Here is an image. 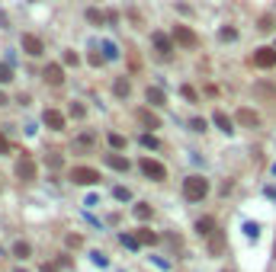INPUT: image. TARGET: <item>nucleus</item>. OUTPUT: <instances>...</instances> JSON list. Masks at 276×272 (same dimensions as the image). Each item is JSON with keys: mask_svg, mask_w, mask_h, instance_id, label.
<instances>
[{"mask_svg": "<svg viewBox=\"0 0 276 272\" xmlns=\"http://www.w3.org/2000/svg\"><path fill=\"white\" fill-rule=\"evenodd\" d=\"M209 196V179L205 176H186L183 179V199L186 202H202Z\"/></svg>", "mask_w": 276, "mask_h": 272, "instance_id": "f257e3e1", "label": "nucleus"}, {"mask_svg": "<svg viewBox=\"0 0 276 272\" xmlns=\"http://www.w3.org/2000/svg\"><path fill=\"white\" fill-rule=\"evenodd\" d=\"M142 173L148 179H154V183H161V179H167V170H164V163H158V160H151V157H142Z\"/></svg>", "mask_w": 276, "mask_h": 272, "instance_id": "f03ea898", "label": "nucleus"}, {"mask_svg": "<svg viewBox=\"0 0 276 272\" xmlns=\"http://www.w3.org/2000/svg\"><path fill=\"white\" fill-rule=\"evenodd\" d=\"M71 179L77 183V186H93V183H100V173L93 170V166H74Z\"/></svg>", "mask_w": 276, "mask_h": 272, "instance_id": "7ed1b4c3", "label": "nucleus"}, {"mask_svg": "<svg viewBox=\"0 0 276 272\" xmlns=\"http://www.w3.org/2000/svg\"><path fill=\"white\" fill-rule=\"evenodd\" d=\"M174 42L183 48H196L199 45V39H196V32L189 29V26H174Z\"/></svg>", "mask_w": 276, "mask_h": 272, "instance_id": "20e7f679", "label": "nucleus"}, {"mask_svg": "<svg viewBox=\"0 0 276 272\" xmlns=\"http://www.w3.org/2000/svg\"><path fill=\"white\" fill-rule=\"evenodd\" d=\"M254 64L260 67V71H270L276 64V48H257L254 51Z\"/></svg>", "mask_w": 276, "mask_h": 272, "instance_id": "39448f33", "label": "nucleus"}, {"mask_svg": "<svg viewBox=\"0 0 276 272\" xmlns=\"http://www.w3.org/2000/svg\"><path fill=\"white\" fill-rule=\"evenodd\" d=\"M16 176H20L23 183H32V179H36V163H32V157L23 154V160L16 163Z\"/></svg>", "mask_w": 276, "mask_h": 272, "instance_id": "423d86ee", "label": "nucleus"}, {"mask_svg": "<svg viewBox=\"0 0 276 272\" xmlns=\"http://www.w3.org/2000/svg\"><path fill=\"white\" fill-rule=\"evenodd\" d=\"M42 77H45V83H51V86H61V83H64V71H61V64H48L45 71H42Z\"/></svg>", "mask_w": 276, "mask_h": 272, "instance_id": "0eeeda50", "label": "nucleus"}, {"mask_svg": "<svg viewBox=\"0 0 276 272\" xmlns=\"http://www.w3.org/2000/svg\"><path fill=\"white\" fill-rule=\"evenodd\" d=\"M23 51H26V55H32V58H39L42 51H45V45H42L39 36H23Z\"/></svg>", "mask_w": 276, "mask_h": 272, "instance_id": "6e6552de", "label": "nucleus"}, {"mask_svg": "<svg viewBox=\"0 0 276 272\" xmlns=\"http://www.w3.org/2000/svg\"><path fill=\"white\" fill-rule=\"evenodd\" d=\"M151 42H154V48H158L164 58H170V51H174V42L164 36V32H151Z\"/></svg>", "mask_w": 276, "mask_h": 272, "instance_id": "1a4fd4ad", "label": "nucleus"}, {"mask_svg": "<svg viewBox=\"0 0 276 272\" xmlns=\"http://www.w3.org/2000/svg\"><path fill=\"white\" fill-rule=\"evenodd\" d=\"M42 122H45V125H48L51 131H61V128H64V116H61V112H55V109H45Z\"/></svg>", "mask_w": 276, "mask_h": 272, "instance_id": "9d476101", "label": "nucleus"}, {"mask_svg": "<svg viewBox=\"0 0 276 272\" xmlns=\"http://www.w3.org/2000/svg\"><path fill=\"white\" fill-rule=\"evenodd\" d=\"M222 250H225V234H222L219 227H215V231L209 234V253H212V256H219Z\"/></svg>", "mask_w": 276, "mask_h": 272, "instance_id": "9b49d317", "label": "nucleus"}, {"mask_svg": "<svg viewBox=\"0 0 276 272\" xmlns=\"http://www.w3.org/2000/svg\"><path fill=\"white\" fill-rule=\"evenodd\" d=\"M238 122L247 125V128H257V125H260V116H257L254 109H238Z\"/></svg>", "mask_w": 276, "mask_h": 272, "instance_id": "f8f14e48", "label": "nucleus"}, {"mask_svg": "<svg viewBox=\"0 0 276 272\" xmlns=\"http://www.w3.org/2000/svg\"><path fill=\"white\" fill-rule=\"evenodd\" d=\"M138 122H142L145 128H161V119L154 116L151 109H138Z\"/></svg>", "mask_w": 276, "mask_h": 272, "instance_id": "ddd939ff", "label": "nucleus"}, {"mask_svg": "<svg viewBox=\"0 0 276 272\" xmlns=\"http://www.w3.org/2000/svg\"><path fill=\"white\" fill-rule=\"evenodd\" d=\"M106 163L113 166V170H119V173H125L128 166H132V163H128V157H122V154H106Z\"/></svg>", "mask_w": 276, "mask_h": 272, "instance_id": "4468645a", "label": "nucleus"}, {"mask_svg": "<svg viewBox=\"0 0 276 272\" xmlns=\"http://www.w3.org/2000/svg\"><path fill=\"white\" fill-rule=\"evenodd\" d=\"M145 100H148L151 106H164V103H167V96H164V90H161V86H148Z\"/></svg>", "mask_w": 276, "mask_h": 272, "instance_id": "2eb2a0df", "label": "nucleus"}, {"mask_svg": "<svg viewBox=\"0 0 276 272\" xmlns=\"http://www.w3.org/2000/svg\"><path fill=\"white\" fill-rule=\"evenodd\" d=\"M212 122H215V125H219L222 131H225V135H231V131H235V122H231V119L225 116V112H215V116H212Z\"/></svg>", "mask_w": 276, "mask_h": 272, "instance_id": "dca6fc26", "label": "nucleus"}, {"mask_svg": "<svg viewBox=\"0 0 276 272\" xmlns=\"http://www.w3.org/2000/svg\"><path fill=\"white\" fill-rule=\"evenodd\" d=\"M215 231V221H212V218H199V221H196V234H199V237H209Z\"/></svg>", "mask_w": 276, "mask_h": 272, "instance_id": "f3484780", "label": "nucleus"}, {"mask_svg": "<svg viewBox=\"0 0 276 272\" xmlns=\"http://www.w3.org/2000/svg\"><path fill=\"white\" fill-rule=\"evenodd\" d=\"M119 243H122L125 250H138V247H142V243H138V237H135V234H119Z\"/></svg>", "mask_w": 276, "mask_h": 272, "instance_id": "a211bd4d", "label": "nucleus"}, {"mask_svg": "<svg viewBox=\"0 0 276 272\" xmlns=\"http://www.w3.org/2000/svg\"><path fill=\"white\" fill-rule=\"evenodd\" d=\"M103 58H106V61H116L119 58V48H116V42H103Z\"/></svg>", "mask_w": 276, "mask_h": 272, "instance_id": "6ab92c4d", "label": "nucleus"}, {"mask_svg": "<svg viewBox=\"0 0 276 272\" xmlns=\"http://www.w3.org/2000/svg\"><path fill=\"white\" fill-rule=\"evenodd\" d=\"M29 253H32V247H29V243H26V240H16V243H13V256L26 259V256H29Z\"/></svg>", "mask_w": 276, "mask_h": 272, "instance_id": "aec40b11", "label": "nucleus"}, {"mask_svg": "<svg viewBox=\"0 0 276 272\" xmlns=\"http://www.w3.org/2000/svg\"><path fill=\"white\" fill-rule=\"evenodd\" d=\"M135 218H138V221H148V218H151V205H148V202H138V205H135Z\"/></svg>", "mask_w": 276, "mask_h": 272, "instance_id": "412c9836", "label": "nucleus"}, {"mask_svg": "<svg viewBox=\"0 0 276 272\" xmlns=\"http://www.w3.org/2000/svg\"><path fill=\"white\" fill-rule=\"evenodd\" d=\"M135 237H138V243H158V234L148 231V227H142V231H138Z\"/></svg>", "mask_w": 276, "mask_h": 272, "instance_id": "4be33fe9", "label": "nucleus"}, {"mask_svg": "<svg viewBox=\"0 0 276 272\" xmlns=\"http://www.w3.org/2000/svg\"><path fill=\"white\" fill-rule=\"evenodd\" d=\"M113 90H116V96H128V93H132V83H128V80H122V77H119V80L113 83Z\"/></svg>", "mask_w": 276, "mask_h": 272, "instance_id": "5701e85b", "label": "nucleus"}, {"mask_svg": "<svg viewBox=\"0 0 276 272\" xmlns=\"http://www.w3.org/2000/svg\"><path fill=\"white\" fill-rule=\"evenodd\" d=\"M90 259H93V266H100V269H106V266H109L106 253H100V250H97V253H90Z\"/></svg>", "mask_w": 276, "mask_h": 272, "instance_id": "b1692460", "label": "nucleus"}, {"mask_svg": "<svg viewBox=\"0 0 276 272\" xmlns=\"http://www.w3.org/2000/svg\"><path fill=\"white\" fill-rule=\"evenodd\" d=\"M109 147H113V151H122V147H125V138L113 131V135H109Z\"/></svg>", "mask_w": 276, "mask_h": 272, "instance_id": "393cba45", "label": "nucleus"}, {"mask_svg": "<svg viewBox=\"0 0 276 272\" xmlns=\"http://www.w3.org/2000/svg\"><path fill=\"white\" fill-rule=\"evenodd\" d=\"M103 20H106V16H103L100 10H87V23H93V26H103Z\"/></svg>", "mask_w": 276, "mask_h": 272, "instance_id": "a878e982", "label": "nucleus"}, {"mask_svg": "<svg viewBox=\"0 0 276 272\" xmlns=\"http://www.w3.org/2000/svg\"><path fill=\"white\" fill-rule=\"evenodd\" d=\"M142 144H145V147H151V151H158V147H161V141H158L154 135H142Z\"/></svg>", "mask_w": 276, "mask_h": 272, "instance_id": "bb28decb", "label": "nucleus"}, {"mask_svg": "<svg viewBox=\"0 0 276 272\" xmlns=\"http://www.w3.org/2000/svg\"><path fill=\"white\" fill-rule=\"evenodd\" d=\"M61 61H64L67 67H77V61H81V58H77V51H64V55H61Z\"/></svg>", "mask_w": 276, "mask_h": 272, "instance_id": "cd10ccee", "label": "nucleus"}, {"mask_svg": "<svg viewBox=\"0 0 276 272\" xmlns=\"http://www.w3.org/2000/svg\"><path fill=\"white\" fill-rule=\"evenodd\" d=\"M244 234L251 237V240H257V234H260V227H257L254 221H244Z\"/></svg>", "mask_w": 276, "mask_h": 272, "instance_id": "c85d7f7f", "label": "nucleus"}, {"mask_svg": "<svg viewBox=\"0 0 276 272\" xmlns=\"http://www.w3.org/2000/svg\"><path fill=\"white\" fill-rule=\"evenodd\" d=\"M13 80V71H10V64H0V83H10Z\"/></svg>", "mask_w": 276, "mask_h": 272, "instance_id": "c756f323", "label": "nucleus"}, {"mask_svg": "<svg viewBox=\"0 0 276 272\" xmlns=\"http://www.w3.org/2000/svg\"><path fill=\"white\" fill-rule=\"evenodd\" d=\"M64 243H67V247H74V250H77V247L84 243V237H81V234H67V237H64Z\"/></svg>", "mask_w": 276, "mask_h": 272, "instance_id": "7c9ffc66", "label": "nucleus"}, {"mask_svg": "<svg viewBox=\"0 0 276 272\" xmlns=\"http://www.w3.org/2000/svg\"><path fill=\"white\" fill-rule=\"evenodd\" d=\"M113 196H116L119 202H125V199H132V192H128L125 186H116V189H113Z\"/></svg>", "mask_w": 276, "mask_h": 272, "instance_id": "2f4dec72", "label": "nucleus"}, {"mask_svg": "<svg viewBox=\"0 0 276 272\" xmlns=\"http://www.w3.org/2000/svg\"><path fill=\"white\" fill-rule=\"evenodd\" d=\"M87 61H90L93 67H100V64H103V61H106V58H103V51H90V58H87Z\"/></svg>", "mask_w": 276, "mask_h": 272, "instance_id": "473e14b6", "label": "nucleus"}, {"mask_svg": "<svg viewBox=\"0 0 276 272\" xmlns=\"http://www.w3.org/2000/svg\"><path fill=\"white\" fill-rule=\"evenodd\" d=\"M61 163H64V157H61V154H51V157H48V166H51V170H58Z\"/></svg>", "mask_w": 276, "mask_h": 272, "instance_id": "72a5a7b5", "label": "nucleus"}, {"mask_svg": "<svg viewBox=\"0 0 276 272\" xmlns=\"http://www.w3.org/2000/svg\"><path fill=\"white\" fill-rule=\"evenodd\" d=\"M219 36H222V39H225V42H235V39H238V29H222V32H219Z\"/></svg>", "mask_w": 276, "mask_h": 272, "instance_id": "f704fd0d", "label": "nucleus"}, {"mask_svg": "<svg viewBox=\"0 0 276 272\" xmlns=\"http://www.w3.org/2000/svg\"><path fill=\"white\" fill-rule=\"evenodd\" d=\"M84 112H87V109H84L81 103H71V116H74V119H84Z\"/></svg>", "mask_w": 276, "mask_h": 272, "instance_id": "c9c22d12", "label": "nucleus"}, {"mask_svg": "<svg viewBox=\"0 0 276 272\" xmlns=\"http://www.w3.org/2000/svg\"><path fill=\"white\" fill-rule=\"evenodd\" d=\"M180 93H183V96H186L189 103H196V100H199V96H196V90H193V86H183V90H180Z\"/></svg>", "mask_w": 276, "mask_h": 272, "instance_id": "e433bc0d", "label": "nucleus"}, {"mask_svg": "<svg viewBox=\"0 0 276 272\" xmlns=\"http://www.w3.org/2000/svg\"><path fill=\"white\" fill-rule=\"evenodd\" d=\"M189 125H193V131H205V119H193Z\"/></svg>", "mask_w": 276, "mask_h": 272, "instance_id": "4c0bfd02", "label": "nucleus"}, {"mask_svg": "<svg viewBox=\"0 0 276 272\" xmlns=\"http://www.w3.org/2000/svg\"><path fill=\"white\" fill-rule=\"evenodd\" d=\"M0 154H10V141H7V135H0Z\"/></svg>", "mask_w": 276, "mask_h": 272, "instance_id": "58836bf2", "label": "nucleus"}, {"mask_svg": "<svg viewBox=\"0 0 276 272\" xmlns=\"http://www.w3.org/2000/svg\"><path fill=\"white\" fill-rule=\"evenodd\" d=\"M61 269V262H45V266H42V272H58Z\"/></svg>", "mask_w": 276, "mask_h": 272, "instance_id": "ea45409f", "label": "nucleus"}, {"mask_svg": "<svg viewBox=\"0 0 276 272\" xmlns=\"http://www.w3.org/2000/svg\"><path fill=\"white\" fill-rule=\"evenodd\" d=\"M0 106H7V96L4 93H0Z\"/></svg>", "mask_w": 276, "mask_h": 272, "instance_id": "a19ab883", "label": "nucleus"}, {"mask_svg": "<svg viewBox=\"0 0 276 272\" xmlns=\"http://www.w3.org/2000/svg\"><path fill=\"white\" fill-rule=\"evenodd\" d=\"M273 256H276V243H273Z\"/></svg>", "mask_w": 276, "mask_h": 272, "instance_id": "79ce46f5", "label": "nucleus"}, {"mask_svg": "<svg viewBox=\"0 0 276 272\" xmlns=\"http://www.w3.org/2000/svg\"><path fill=\"white\" fill-rule=\"evenodd\" d=\"M16 272H26V269H16Z\"/></svg>", "mask_w": 276, "mask_h": 272, "instance_id": "37998d69", "label": "nucleus"}]
</instances>
